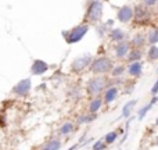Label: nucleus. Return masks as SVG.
I'll list each match as a JSON object with an SVG mask.
<instances>
[{
  "label": "nucleus",
  "mask_w": 158,
  "mask_h": 150,
  "mask_svg": "<svg viewBox=\"0 0 158 150\" xmlns=\"http://www.w3.org/2000/svg\"><path fill=\"white\" fill-rule=\"evenodd\" d=\"M112 70V61L108 57H98L94 61H92L90 71L93 74H106Z\"/></svg>",
  "instance_id": "f257e3e1"
},
{
  "label": "nucleus",
  "mask_w": 158,
  "mask_h": 150,
  "mask_svg": "<svg viewBox=\"0 0 158 150\" xmlns=\"http://www.w3.org/2000/svg\"><path fill=\"white\" fill-rule=\"evenodd\" d=\"M107 88V81L101 76H94L87 82V93L90 96H98Z\"/></svg>",
  "instance_id": "f03ea898"
},
{
  "label": "nucleus",
  "mask_w": 158,
  "mask_h": 150,
  "mask_svg": "<svg viewBox=\"0 0 158 150\" xmlns=\"http://www.w3.org/2000/svg\"><path fill=\"white\" fill-rule=\"evenodd\" d=\"M86 17L89 21L92 22H98L103 17V3L100 0H93L90 3L89 8H87V13H86Z\"/></svg>",
  "instance_id": "7ed1b4c3"
},
{
  "label": "nucleus",
  "mask_w": 158,
  "mask_h": 150,
  "mask_svg": "<svg viewBox=\"0 0 158 150\" xmlns=\"http://www.w3.org/2000/svg\"><path fill=\"white\" fill-rule=\"evenodd\" d=\"M87 31H89V27H87L86 24H82V25H78V27L72 28L68 33H65L67 42H68V43H77L81 39H83V36L87 33Z\"/></svg>",
  "instance_id": "20e7f679"
},
{
  "label": "nucleus",
  "mask_w": 158,
  "mask_h": 150,
  "mask_svg": "<svg viewBox=\"0 0 158 150\" xmlns=\"http://www.w3.org/2000/svg\"><path fill=\"white\" fill-rule=\"evenodd\" d=\"M150 17H151L150 11L146 7H143V6H137L133 11V18L136 19L137 24H147Z\"/></svg>",
  "instance_id": "39448f33"
},
{
  "label": "nucleus",
  "mask_w": 158,
  "mask_h": 150,
  "mask_svg": "<svg viewBox=\"0 0 158 150\" xmlns=\"http://www.w3.org/2000/svg\"><path fill=\"white\" fill-rule=\"evenodd\" d=\"M90 63H92L90 56H82V57H78V58H75V60L72 61L71 68H72V71L74 72H82Z\"/></svg>",
  "instance_id": "423d86ee"
},
{
  "label": "nucleus",
  "mask_w": 158,
  "mask_h": 150,
  "mask_svg": "<svg viewBox=\"0 0 158 150\" xmlns=\"http://www.w3.org/2000/svg\"><path fill=\"white\" fill-rule=\"evenodd\" d=\"M31 86H32V82H31L29 78L22 79V81H19L18 84L13 88V92L18 96H25V95H28V92L31 90Z\"/></svg>",
  "instance_id": "0eeeda50"
},
{
  "label": "nucleus",
  "mask_w": 158,
  "mask_h": 150,
  "mask_svg": "<svg viewBox=\"0 0 158 150\" xmlns=\"http://www.w3.org/2000/svg\"><path fill=\"white\" fill-rule=\"evenodd\" d=\"M117 17L121 22L126 24V22L132 21V18H133V10H132L131 6H122V7L118 10Z\"/></svg>",
  "instance_id": "6e6552de"
},
{
  "label": "nucleus",
  "mask_w": 158,
  "mask_h": 150,
  "mask_svg": "<svg viewBox=\"0 0 158 150\" xmlns=\"http://www.w3.org/2000/svg\"><path fill=\"white\" fill-rule=\"evenodd\" d=\"M47 70H49V64L44 63L43 60H35L32 67H31V72H32L33 75H42V74H44Z\"/></svg>",
  "instance_id": "1a4fd4ad"
},
{
  "label": "nucleus",
  "mask_w": 158,
  "mask_h": 150,
  "mask_svg": "<svg viewBox=\"0 0 158 150\" xmlns=\"http://www.w3.org/2000/svg\"><path fill=\"white\" fill-rule=\"evenodd\" d=\"M129 49H131V43H129V42H125V41L118 42L117 47H115V56L119 58L125 57V56L128 54Z\"/></svg>",
  "instance_id": "9d476101"
},
{
  "label": "nucleus",
  "mask_w": 158,
  "mask_h": 150,
  "mask_svg": "<svg viewBox=\"0 0 158 150\" xmlns=\"http://www.w3.org/2000/svg\"><path fill=\"white\" fill-rule=\"evenodd\" d=\"M118 97V88L115 86H108L104 92V101L106 103H112L115 99Z\"/></svg>",
  "instance_id": "9b49d317"
},
{
  "label": "nucleus",
  "mask_w": 158,
  "mask_h": 150,
  "mask_svg": "<svg viewBox=\"0 0 158 150\" xmlns=\"http://www.w3.org/2000/svg\"><path fill=\"white\" fill-rule=\"evenodd\" d=\"M157 101H158V97H157L156 95H154V97L150 100V103H148V104H146V106H143L142 109L139 110V115H137V118H139V121H142L143 118L146 117V114H147V113L150 111L151 109H153V106L157 103Z\"/></svg>",
  "instance_id": "f8f14e48"
},
{
  "label": "nucleus",
  "mask_w": 158,
  "mask_h": 150,
  "mask_svg": "<svg viewBox=\"0 0 158 150\" xmlns=\"http://www.w3.org/2000/svg\"><path fill=\"white\" fill-rule=\"evenodd\" d=\"M142 70H143L142 63H140V61H133V63H131V66L128 67V74L132 76H140L142 75Z\"/></svg>",
  "instance_id": "ddd939ff"
},
{
  "label": "nucleus",
  "mask_w": 158,
  "mask_h": 150,
  "mask_svg": "<svg viewBox=\"0 0 158 150\" xmlns=\"http://www.w3.org/2000/svg\"><path fill=\"white\" fill-rule=\"evenodd\" d=\"M110 38H111V41H114V42H121L125 39V33H123L122 29L117 28V29H112L111 32H110Z\"/></svg>",
  "instance_id": "4468645a"
},
{
  "label": "nucleus",
  "mask_w": 158,
  "mask_h": 150,
  "mask_svg": "<svg viewBox=\"0 0 158 150\" xmlns=\"http://www.w3.org/2000/svg\"><path fill=\"white\" fill-rule=\"evenodd\" d=\"M142 50L140 49H133L128 53V61L129 63H133V61H139L142 58Z\"/></svg>",
  "instance_id": "2eb2a0df"
},
{
  "label": "nucleus",
  "mask_w": 158,
  "mask_h": 150,
  "mask_svg": "<svg viewBox=\"0 0 158 150\" xmlns=\"http://www.w3.org/2000/svg\"><path fill=\"white\" fill-rule=\"evenodd\" d=\"M136 103H137V100H131V101H128V103L123 106V109H122V117L123 118H128L129 115H131L132 109L136 106Z\"/></svg>",
  "instance_id": "dca6fc26"
},
{
  "label": "nucleus",
  "mask_w": 158,
  "mask_h": 150,
  "mask_svg": "<svg viewBox=\"0 0 158 150\" xmlns=\"http://www.w3.org/2000/svg\"><path fill=\"white\" fill-rule=\"evenodd\" d=\"M103 106V100L100 97H96L90 101V106H89V111L90 113H97L100 110V107Z\"/></svg>",
  "instance_id": "f3484780"
},
{
  "label": "nucleus",
  "mask_w": 158,
  "mask_h": 150,
  "mask_svg": "<svg viewBox=\"0 0 158 150\" xmlns=\"http://www.w3.org/2000/svg\"><path fill=\"white\" fill-rule=\"evenodd\" d=\"M61 148V142L58 139H52L50 142H47L43 146V150H60Z\"/></svg>",
  "instance_id": "a211bd4d"
},
{
  "label": "nucleus",
  "mask_w": 158,
  "mask_h": 150,
  "mask_svg": "<svg viewBox=\"0 0 158 150\" xmlns=\"http://www.w3.org/2000/svg\"><path fill=\"white\" fill-rule=\"evenodd\" d=\"M96 118H97V114H96V113H90V115L82 114V115H79V118H78V124H79V125H82V124L90 122V121L96 120Z\"/></svg>",
  "instance_id": "6ab92c4d"
},
{
  "label": "nucleus",
  "mask_w": 158,
  "mask_h": 150,
  "mask_svg": "<svg viewBox=\"0 0 158 150\" xmlns=\"http://www.w3.org/2000/svg\"><path fill=\"white\" fill-rule=\"evenodd\" d=\"M132 45H133L135 47H143L146 45L144 35H142V33H137V35L133 38V41H132Z\"/></svg>",
  "instance_id": "aec40b11"
},
{
  "label": "nucleus",
  "mask_w": 158,
  "mask_h": 150,
  "mask_svg": "<svg viewBox=\"0 0 158 150\" xmlns=\"http://www.w3.org/2000/svg\"><path fill=\"white\" fill-rule=\"evenodd\" d=\"M147 42L150 45H154L158 42V28H153L147 35Z\"/></svg>",
  "instance_id": "412c9836"
},
{
  "label": "nucleus",
  "mask_w": 158,
  "mask_h": 150,
  "mask_svg": "<svg viewBox=\"0 0 158 150\" xmlns=\"http://www.w3.org/2000/svg\"><path fill=\"white\" fill-rule=\"evenodd\" d=\"M74 131V124L72 122H65L64 125H61L60 128V134L61 135H68Z\"/></svg>",
  "instance_id": "4be33fe9"
},
{
  "label": "nucleus",
  "mask_w": 158,
  "mask_h": 150,
  "mask_svg": "<svg viewBox=\"0 0 158 150\" xmlns=\"http://www.w3.org/2000/svg\"><path fill=\"white\" fill-rule=\"evenodd\" d=\"M117 138H118V134L117 132H108V134L104 136V142L107 143V145H111V143H114L115 140H117Z\"/></svg>",
  "instance_id": "5701e85b"
},
{
  "label": "nucleus",
  "mask_w": 158,
  "mask_h": 150,
  "mask_svg": "<svg viewBox=\"0 0 158 150\" xmlns=\"http://www.w3.org/2000/svg\"><path fill=\"white\" fill-rule=\"evenodd\" d=\"M148 58H150L151 61L158 60V47L154 46V45L150 47V49H148Z\"/></svg>",
  "instance_id": "b1692460"
},
{
  "label": "nucleus",
  "mask_w": 158,
  "mask_h": 150,
  "mask_svg": "<svg viewBox=\"0 0 158 150\" xmlns=\"http://www.w3.org/2000/svg\"><path fill=\"white\" fill-rule=\"evenodd\" d=\"M123 72H125V67H123V66L112 67V70H111V74L114 76H119V75H122Z\"/></svg>",
  "instance_id": "393cba45"
},
{
  "label": "nucleus",
  "mask_w": 158,
  "mask_h": 150,
  "mask_svg": "<svg viewBox=\"0 0 158 150\" xmlns=\"http://www.w3.org/2000/svg\"><path fill=\"white\" fill-rule=\"evenodd\" d=\"M107 148V143L104 142V139H100V140H97V142L93 145V150H106Z\"/></svg>",
  "instance_id": "a878e982"
},
{
  "label": "nucleus",
  "mask_w": 158,
  "mask_h": 150,
  "mask_svg": "<svg viewBox=\"0 0 158 150\" xmlns=\"http://www.w3.org/2000/svg\"><path fill=\"white\" fill-rule=\"evenodd\" d=\"M158 2V0H143V3H144V6H154L156 4V3Z\"/></svg>",
  "instance_id": "bb28decb"
},
{
  "label": "nucleus",
  "mask_w": 158,
  "mask_h": 150,
  "mask_svg": "<svg viewBox=\"0 0 158 150\" xmlns=\"http://www.w3.org/2000/svg\"><path fill=\"white\" fill-rule=\"evenodd\" d=\"M151 93H153V95H157L158 93V79H157L156 84L153 85V88H151Z\"/></svg>",
  "instance_id": "cd10ccee"
},
{
  "label": "nucleus",
  "mask_w": 158,
  "mask_h": 150,
  "mask_svg": "<svg viewBox=\"0 0 158 150\" xmlns=\"http://www.w3.org/2000/svg\"><path fill=\"white\" fill-rule=\"evenodd\" d=\"M78 148H79V143H77V145H74V146H72L71 149H68V150H77Z\"/></svg>",
  "instance_id": "c85d7f7f"
},
{
  "label": "nucleus",
  "mask_w": 158,
  "mask_h": 150,
  "mask_svg": "<svg viewBox=\"0 0 158 150\" xmlns=\"http://www.w3.org/2000/svg\"><path fill=\"white\" fill-rule=\"evenodd\" d=\"M156 125L158 126V117H157V120H156Z\"/></svg>",
  "instance_id": "c756f323"
},
{
  "label": "nucleus",
  "mask_w": 158,
  "mask_h": 150,
  "mask_svg": "<svg viewBox=\"0 0 158 150\" xmlns=\"http://www.w3.org/2000/svg\"><path fill=\"white\" fill-rule=\"evenodd\" d=\"M156 145H158V138H157V140H156Z\"/></svg>",
  "instance_id": "7c9ffc66"
},
{
  "label": "nucleus",
  "mask_w": 158,
  "mask_h": 150,
  "mask_svg": "<svg viewBox=\"0 0 158 150\" xmlns=\"http://www.w3.org/2000/svg\"><path fill=\"white\" fill-rule=\"evenodd\" d=\"M157 74H158V68H157Z\"/></svg>",
  "instance_id": "2f4dec72"
},
{
  "label": "nucleus",
  "mask_w": 158,
  "mask_h": 150,
  "mask_svg": "<svg viewBox=\"0 0 158 150\" xmlns=\"http://www.w3.org/2000/svg\"><path fill=\"white\" fill-rule=\"evenodd\" d=\"M119 150H121V149H119Z\"/></svg>",
  "instance_id": "473e14b6"
}]
</instances>
